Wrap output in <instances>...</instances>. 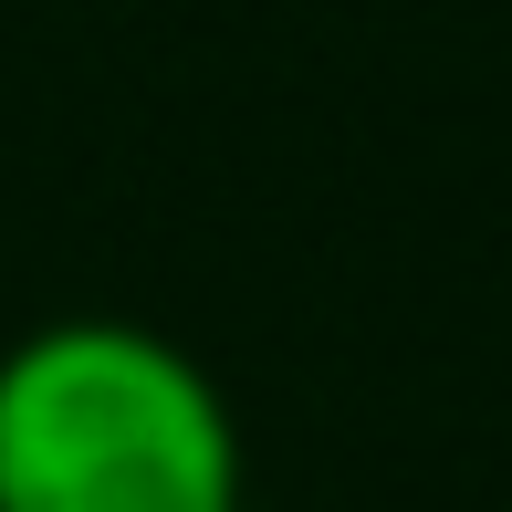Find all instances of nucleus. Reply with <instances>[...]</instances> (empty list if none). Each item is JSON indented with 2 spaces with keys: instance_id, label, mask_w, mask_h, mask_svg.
I'll return each mask as SVG.
<instances>
[{
  "instance_id": "nucleus-1",
  "label": "nucleus",
  "mask_w": 512,
  "mask_h": 512,
  "mask_svg": "<svg viewBox=\"0 0 512 512\" xmlns=\"http://www.w3.org/2000/svg\"><path fill=\"white\" fill-rule=\"evenodd\" d=\"M0 512H241V429L189 345L115 314L0 356Z\"/></svg>"
}]
</instances>
